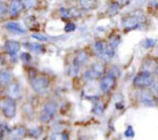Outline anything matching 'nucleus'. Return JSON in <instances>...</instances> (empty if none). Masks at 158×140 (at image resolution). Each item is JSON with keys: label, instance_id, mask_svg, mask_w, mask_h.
<instances>
[{"label": "nucleus", "instance_id": "nucleus-1", "mask_svg": "<svg viewBox=\"0 0 158 140\" xmlns=\"http://www.w3.org/2000/svg\"><path fill=\"white\" fill-rule=\"evenodd\" d=\"M133 84L137 87L140 88H146L154 84V78L149 72H142L137 74L133 79Z\"/></svg>", "mask_w": 158, "mask_h": 140}, {"label": "nucleus", "instance_id": "nucleus-5", "mask_svg": "<svg viewBox=\"0 0 158 140\" xmlns=\"http://www.w3.org/2000/svg\"><path fill=\"white\" fill-rule=\"evenodd\" d=\"M143 21H144V17L141 15L132 14V15H129L123 20V25L126 29L132 30V29H136Z\"/></svg>", "mask_w": 158, "mask_h": 140}, {"label": "nucleus", "instance_id": "nucleus-2", "mask_svg": "<svg viewBox=\"0 0 158 140\" xmlns=\"http://www.w3.org/2000/svg\"><path fill=\"white\" fill-rule=\"evenodd\" d=\"M31 84L34 91L38 93H44L49 85V81L47 78L40 75H35L31 77Z\"/></svg>", "mask_w": 158, "mask_h": 140}, {"label": "nucleus", "instance_id": "nucleus-11", "mask_svg": "<svg viewBox=\"0 0 158 140\" xmlns=\"http://www.w3.org/2000/svg\"><path fill=\"white\" fill-rule=\"evenodd\" d=\"M115 55V47L112 46L110 44L105 46V48H104V51L101 55V57L103 59H105L106 60H108V59H111Z\"/></svg>", "mask_w": 158, "mask_h": 140}, {"label": "nucleus", "instance_id": "nucleus-30", "mask_svg": "<svg viewBox=\"0 0 158 140\" xmlns=\"http://www.w3.org/2000/svg\"><path fill=\"white\" fill-rule=\"evenodd\" d=\"M7 11V7H6V3L4 2H0V17L4 16Z\"/></svg>", "mask_w": 158, "mask_h": 140}, {"label": "nucleus", "instance_id": "nucleus-6", "mask_svg": "<svg viewBox=\"0 0 158 140\" xmlns=\"http://www.w3.org/2000/svg\"><path fill=\"white\" fill-rule=\"evenodd\" d=\"M116 85V78L107 75L104 77L101 82H100V88L104 93H108L110 92Z\"/></svg>", "mask_w": 158, "mask_h": 140}, {"label": "nucleus", "instance_id": "nucleus-35", "mask_svg": "<svg viewBox=\"0 0 158 140\" xmlns=\"http://www.w3.org/2000/svg\"><path fill=\"white\" fill-rule=\"evenodd\" d=\"M131 0H116V3H118L120 7L122 6H127L130 3Z\"/></svg>", "mask_w": 158, "mask_h": 140}, {"label": "nucleus", "instance_id": "nucleus-8", "mask_svg": "<svg viewBox=\"0 0 158 140\" xmlns=\"http://www.w3.org/2000/svg\"><path fill=\"white\" fill-rule=\"evenodd\" d=\"M7 86V94L11 98L15 100L21 98V87L19 83H12Z\"/></svg>", "mask_w": 158, "mask_h": 140}, {"label": "nucleus", "instance_id": "nucleus-9", "mask_svg": "<svg viewBox=\"0 0 158 140\" xmlns=\"http://www.w3.org/2000/svg\"><path fill=\"white\" fill-rule=\"evenodd\" d=\"M5 49L11 57H15L20 49V44L15 40H8L5 43Z\"/></svg>", "mask_w": 158, "mask_h": 140}, {"label": "nucleus", "instance_id": "nucleus-18", "mask_svg": "<svg viewBox=\"0 0 158 140\" xmlns=\"http://www.w3.org/2000/svg\"><path fill=\"white\" fill-rule=\"evenodd\" d=\"M80 65H81V63H80V61L77 59V58L74 59V61H73V64H72V67H71V70H70V74L71 75H76V74H78V72H79V70H80Z\"/></svg>", "mask_w": 158, "mask_h": 140}, {"label": "nucleus", "instance_id": "nucleus-34", "mask_svg": "<svg viewBox=\"0 0 158 140\" xmlns=\"http://www.w3.org/2000/svg\"><path fill=\"white\" fill-rule=\"evenodd\" d=\"M39 129L38 128H32V129H31L30 130V134L32 136V137H39V135L41 134V131H39V132H37Z\"/></svg>", "mask_w": 158, "mask_h": 140}, {"label": "nucleus", "instance_id": "nucleus-3", "mask_svg": "<svg viewBox=\"0 0 158 140\" xmlns=\"http://www.w3.org/2000/svg\"><path fill=\"white\" fill-rule=\"evenodd\" d=\"M0 107L5 114L6 117L7 118H13L16 114V103L13 98H6L4 99L0 103Z\"/></svg>", "mask_w": 158, "mask_h": 140}, {"label": "nucleus", "instance_id": "nucleus-10", "mask_svg": "<svg viewBox=\"0 0 158 140\" xmlns=\"http://www.w3.org/2000/svg\"><path fill=\"white\" fill-rule=\"evenodd\" d=\"M12 80L11 73L8 71L2 70L0 71V85L1 86H7Z\"/></svg>", "mask_w": 158, "mask_h": 140}, {"label": "nucleus", "instance_id": "nucleus-29", "mask_svg": "<svg viewBox=\"0 0 158 140\" xmlns=\"http://www.w3.org/2000/svg\"><path fill=\"white\" fill-rule=\"evenodd\" d=\"M75 29H76V25H75L74 23H72V22H69V23H68V24L65 26V31H66L67 33L73 32V31H75Z\"/></svg>", "mask_w": 158, "mask_h": 140}, {"label": "nucleus", "instance_id": "nucleus-28", "mask_svg": "<svg viewBox=\"0 0 158 140\" xmlns=\"http://www.w3.org/2000/svg\"><path fill=\"white\" fill-rule=\"evenodd\" d=\"M119 73H120L119 69H118V67H113V68L111 69V71H110V72H109L108 75H110V76H112V77H114V78H117L118 76H119Z\"/></svg>", "mask_w": 158, "mask_h": 140}, {"label": "nucleus", "instance_id": "nucleus-14", "mask_svg": "<svg viewBox=\"0 0 158 140\" xmlns=\"http://www.w3.org/2000/svg\"><path fill=\"white\" fill-rule=\"evenodd\" d=\"M28 48H30L31 51L37 53V54H40V53H43L44 51V48L42 45L38 44V43H29V44H26L25 45Z\"/></svg>", "mask_w": 158, "mask_h": 140}, {"label": "nucleus", "instance_id": "nucleus-27", "mask_svg": "<svg viewBox=\"0 0 158 140\" xmlns=\"http://www.w3.org/2000/svg\"><path fill=\"white\" fill-rule=\"evenodd\" d=\"M20 59L23 62L25 63H29L31 60V57L29 53L27 52H24V53H21V56H20Z\"/></svg>", "mask_w": 158, "mask_h": 140}, {"label": "nucleus", "instance_id": "nucleus-32", "mask_svg": "<svg viewBox=\"0 0 158 140\" xmlns=\"http://www.w3.org/2000/svg\"><path fill=\"white\" fill-rule=\"evenodd\" d=\"M156 40L155 39H151V38H148V39H146V41H145V46L146 47H153L155 45H156Z\"/></svg>", "mask_w": 158, "mask_h": 140}, {"label": "nucleus", "instance_id": "nucleus-19", "mask_svg": "<svg viewBox=\"0 0 158 140\" xmlns=\"http://www.w3.org/2000/svg\"><path fill=\"white\" fill-rule=\"evenodd\" d=\"M104 48H105V45L103 44V42L101 41H97L95 44H94V50L96 52V54L98 56H101L103 51H104Z\"/></svg>", "mask_w": 158, "mask_h": 140}, {"label": "nucleus", "instance_id": "nucleus-33", "mask_svg": "<svg viewBox=\"0 0 158 140\" xmlns=\"http://www.w3.org/2000/svg\"><path fill=\"white\" fill-rule=\"evenodd\" d=\"M32 37L35 38L36 40H40V41H46L47 37H45L44 34H40V33H34L32 34Z\"/></svg>", "mask_w": 158, "mask_h": 140}, {"label": "nucleus", "instance_id": "nucleus-15", "mask_svg": "<svg viewBox=\"0 0 158 140\" xmlns=\"http://www.w3.org/2000/svg\"><path fill=\"white\" fill-rule=\"evenodd\" d=\"M25 135V129L23 127H18L11 132V138L14 139H19Z\"/></svg>", "mask_w": 158, "mask_h": 140}, {"label": "nucleus", "instance_id": "nucleus-24", "mask_svg": "<svg viewBox=\"0 0 158 140\" xmlns=\"http://www.w3.org/2000/svg\"><path fill=\"white\" fill-rule=\"evenodd\" d=\"M24 4V7L27 8H31L36 5L37 0H21Z\"/></svg>", "mask_w": 158, "mask_h": 140}, {"label": "nucleus", "instance_id": "nucleus-20", "mask_svg": "<svg viewBox=\"0 0 158 140\" xmlns=\"http://www.w3.org/2000/svg\"><path fill=\"white\" fill-rule=\"evenodd\" d=\"M119 7H120V6H119L118 3L112 4V5L109 7V8H108V14H109L110 16H115V15L118 13Z\"/></svg>", "mask_w": 158, "mask_h": 140}, {"label": "nucleus", "instance_id": "nucleus-23", "mask_svg": "<svg viewBox=\"0 0 158 140\" xmlns=\"http://www.w3.org/2000/svg\"><path fill=\"white\" fill-rule=\"evenodd\" d=\"M77 59L80 61V63H86L88 61V56L85 52H81L77 57Z\"/></svg>", "mask_w": 158, "mask_h": 140}, {"label": "nucleus", "instance_id": "nucleus-17", "mask_svg": "<svg viewBox=\"0 0 158 140\" xmlns=\"http://www.w3.org/2000/svg\"><path fill=\"white\" fill-rule=\"evenodd\" d=\"M91 68L94 70V72L96 73V75H97L98 77H101V76L105 73V66L102 65V64L95 63V64L93 65Z\"/></svg>", "mask_w": 158, "mask_h": 140}, {"label": "nucleus", "instance_id": "nucleus-7", "mask_svg": "<svg viewBox=\"0 0 158 140\" xmlns=\"http://www.w3.org/2000/svg\"><path fill=\"white\" fill-rule=\"evenodd\" d=\"M23 8H24V4L21 0H11L8 7L9 15L11 17H16L22 11Z\"/></svg>", "mask_w": 158, "mask_h": 140}, {"label": "nucleus", "instance_id": "nucleus-16", "mask_svg": "<svg viewBox=\"0 0 158 140\" xmlns=\"http://www.w3.org/2000/svg\"><path fill=\"white\" fill-rule=\"evenodd\" d=\"M142 100L146 105H152V103L155 101L154 97H153L152 93H150V92H143L142 95Z\"/></svg>", "mask_w": 158, "mask_h": 140}, {"label": "nucleus", "instance_id": "nucleus-13", "mask_svg": "<svg viewBox=\"0 0 158 140\" xmlns=\"http://www.w3.org/2000/svg\"><path fill=\"white\" fill-rule=\"evenodd\" d=\"M6 29H8L9 31H11L15 33H25V30L18 22H8L6 25Z\"/></svg>", "mask_w": 158, "mask_h": 140}, {"label": "nucleus", "instance_id": "nucleus-31", "mask_svg": "<svg viewBox=\"0 0 158 140\" xmlns=\"http://www.w3.org/2000/svg\"><path fill=\"white\" fill-rule=\"evenodd\" d=\"M119 43H120V39H119V37H117V36H116V37H114V38L110 41V43H109V44H110L112 46H114V47L116 48V47L119 45Z\"/></svg>", "mask_w": 158, "mask_h": 140}, {"label": "nucleus", "instance_id": "nucleus-22", "mask_svg": "<svg viewBox=\"0 0 158 140\" xmlns=\"http://www.w3.org/2000/svg\"><path fill=\"white\" fill-rule=\"evenodd\" d=\"M24 22H25V24H26L27 27H31H31L36 23V20H35L34 17L30 16V17H27V18L25 19Z\"/></svg>", "mask_w": 158, "mask_h": 140}, {"label": "nucleus", "instance_id": "nucleus-36", "mask_svg": "<svg viewBox=\"0 0 158 140\" xmlns=\"http://www.w3.org/2000/svg\"><path fill=\"white\" fill-rule=\"evenodd\" d=\"M155 88H156V91H157V92H158V83H157V84H156V85Z\"/></svg>", "mask_w": 158, "mask_h": 140}, {"label": "nucleus", "instance_id": "nucleus-21", "mask_svg": "<svg viewBox=\"0 0 158 140\" xmlns=\"http://www.w3.org/2000/svg\"><path fill=\"white\" fill-rule=\"evenodd\" d=\"M60 15L65 19H69L74 16V12H72V9H66L61 8L60 9Z\"/></svg>", "mask_w": 158, "mask_h": 140}, {"label": "nucleus", "instance_id": "nucleus-4", "mask_svg": "<svg viewBox=\"0 0 158 140\" xmlns=\"http://www.w3.org/2000/svg\"><path fill=\"white\" fill-rule=\"evenodd\" d=\"M56 109H57V106L56 103H54V102L47 103L44 107V109L41 112V115H40L41 121L44 123H48L49 121H51V119L54 117V115L56 112Z\"/></svg>", "mask_w": 158, "mask_h": 140}, {"label": "nucleus", "instance_id": "nucleus-25", "mask_svg": "<svg viewBox=\"0 0 158 140\" xmlns=\"http://www.w3.org/2000/svg\"><path fill=\"white\" fill-rule=\"evenodd\" d=\"M134 136H135V133H134V131H133L132 126H131V125L128 126V128H127L126 131H125V137H127V138H134Z\"/></svg>", "mask_w": 158, "mask_h": 140}, {"label": "nucleus", "instance_id": "nucleus-26", "mask_svg": "<svg viewBox=\"0 0 158 140\" xmlns=\"http://www.w3.org/2000/svg\"><path fill=\"white\" fill-rule=\"evenodd\" d=\"M104 109H105V107H104V105L102 103H97L94 108V112L96 114H101L104 112Z\"/></svg>", "mask_w": 158, "mask_h": 140}, {"label": "nucleus", "instance_id": "nucleus-12", "mask_svg": "<svg viewBox=\"0 0 158 140\" xmlns=\"http://www.w3.org/2000/svg\"><path fill=\"white\" fill-rule=\"evenodd\" d=\"M81 7L85 10L94 9L98 5V0H80Z\"/></svg>", "mask_w": 158, "mask_h": 140}]
</instances>
